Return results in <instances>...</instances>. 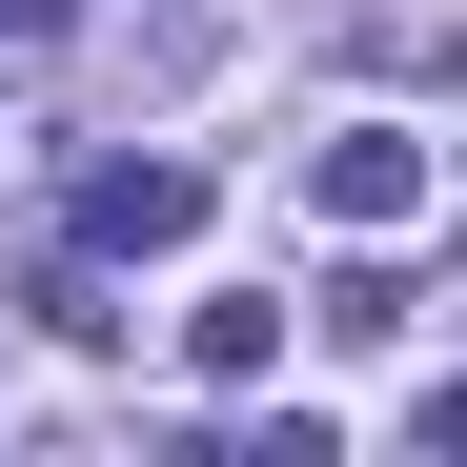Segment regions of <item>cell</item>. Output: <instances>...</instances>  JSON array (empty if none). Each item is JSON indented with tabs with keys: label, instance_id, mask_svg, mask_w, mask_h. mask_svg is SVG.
<instances>
[{
	"label": "cell",
	"instance_id": "6da1fadb",
	"mask_svg": "<svg viewBox=\"0 0 467 467\" xmlns=\"http://www.w3.org/2000/svg\"><path fill=\"white\" fill-rule=\"evenodd\" d=\"M427 122H326L305 142V223H346V244H386V223H427Z\"/></svg>",
	"mask_w": 467,
	"mask_h": 467
},
{
	"label": "cell",
	"instance_id": "7a4b0ae2",
	"mask_svg": "<svg viewBox=\"0 0 467 467\" xmlns=\"http://www.w3.org/2000/svg\"><path fill=\"white\" fill-rule=\"evenodd\" d=\"M82 244H102V265L203 244V163H142V142H122V163H82Z\"/></svg>",
	"mask_w": 467,
	"mask_h": 467
},
{
	"label": "cell",
	"instance_id": "3957f363",
	"mask_svg": "<svg viewBox=\"0 0 467 467\" xmlns=\"http://www.w3.org/2000/svg\"><path fill=\"white\" fill-rule=\"evenodd\" d=\"M265 366H285V305L265 285H203L183 305V386H265Z\"/></svg>",
	"mask_w": 467,
	"mask_h": 467
},
{
	"label": "cell",
	"instance_id": "277c9868",
	"mask_svg": "<svg viewBox=\"0 0 467 467\" xmlns=\"http://www.w3.org/2000/svg\"><path fill=\"white\" fill-rule=\"evenodd\" d=\"M326 326H346V346H407V326H427V285H407V265H346V285H326Z\"/></svg>",
	"mask_w": 467,
	"mask_h": 467
},
{
	"label": "cell",
	"instance_id": "5b68a950",
	"mask_svg": "<svg viewBox=\"0 0 467 467\" xmlns=\"http://www.w3.org/2000/svg\"><path fill=\"white\" fill-rule=\"evenodd\" d=\"M21 305H41L61 346H122V305H102V265H21Z\"/></svg>",
	"mask_w": 467,
	"mask_h": 467
},
{
	"label": "cell",
	"instance_id": "8992f818",
	"mask_svg": "<svg viewBox=\"0 0 467 467\" xmlns=\"http://www.w3.org/2000/svg\"><path fill=\"white\" fill-rule=\"evenodd\" d=\"M41 41H61V0H0V61H41Z\"/></svg>",
	"mask_w": 467,
	"mask_h": 467
}]
</instances>
